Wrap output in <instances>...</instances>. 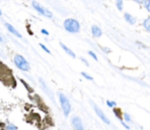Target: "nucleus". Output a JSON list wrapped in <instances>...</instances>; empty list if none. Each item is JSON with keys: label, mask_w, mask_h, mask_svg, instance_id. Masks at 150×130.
I'll return each instance as SVG.
<instances>
[{"label": "nucleus", "mask_w": 150, "mask_h": 130, "mask_svg": "<svg viewBox=\"0 0 150 130\" xmlns=\"http://www.w3.org/2000/svg\"><path fill=\"white\" fill-rule=\"evenodd\" d=\"M39 46H40V47H41V49H43L44 51L46 52V53H48V54H50V53H52V52H50V50L48 49V48L46 47L45 45H43V44H42V43H40V44H39Z\"/></svg>", "instance_id": "obj_23"}, {"label": "nucleus", "mask_w": 150, "mask_h": 130, "mask_svg": "<svg viewBox=\"0 0 150 130\" xmlns=\"http://www.w3.org/2000/svg\"><path fill=\"white\" fill-rule=\"evenodd\" d=\"M4 27L6 28V30L9 32L11 34H13V35H15L16 37H18V38H22L23 36H22V34L20 33L19 31H18L17 29H16L15 27H13L11 24H9V23H4Z\"/></svg>", "instance_id": "obj_8"}, {"label": "nucleus", "mask_w": 150, "mask_h": 130, "mask_svg": "<svg viewBox=\"0 0 150 130\" xmlns=\"http://www.w3.org/2000/svg\"><path fill=\"white\" fill-rule=\"evenodd\" d=\"M63 27L68 33L71 34H76L79 33L80 31V24L77 20L72 19V18H68L64 21L63 23Z\"/></svg>", "instance_id": "obj_2"}, {"label": "nucleus", "mask_w": 150, "mask_h": 130, "mask_svg": "<svg viewBox=\"0 0 150 130\" xmlns=\"http://www.w3.org/2000/svg\"><path fill=\"white\" fill-rule=\"evenodd\" d=\"M0 110H1V105H0Z\"/></svg>", "instance_id": "obj_30"}, {"label": "nucleus", "mask_w": 150, "mask_h": 130, "mask_svg": "<svg viewBox=\"0 0 150 130\" xmlns=\"http://www.w3.org/2000/svg\"><path fill=\"white\" fill-rule=\"evenodd\" d=\"M142 5H144V7L146 8V11H147L148 13H150V0H145Z\"/></svg>", "instance_id": "obj_19"}, {"label": "nucleus", "mask_w": 150, "mask_h": 130, "mask_svg": "<svg viewBox=\"0 0 150 130\" xmlns=\"http://www.w3.org/2000/svg\"><path fill=\"white\" fill-rule=\"evenodd\" d=\"M60 45H61V47H62V49L64 50L65 52H66L67 54H68L69 56H71V58H76V56H75V53L72 51V50L70 49V48L68 47L67 45H65L64 43H60Z\"/></svg>", "instance_id": "obj_12"}, {"label": "nucleus", "mask_w": 150, "mask_h": 130, "mask_svg": "<svg viewBox=\"0 0 150 130\" xmlns=\"http://www.w3.org/2000/svg\"><path fill=\"white\" fill-rule=\"evenodd\" d=\"M142 27L145 29L146 32H148V33L150 32V18L149 17L146 18V19L143 21V23H142Z\"/></svg>", "instance_id": "obj_13"}, {"label": "nucleus", "mask_w": 150, "mask_h": 130, "mask_svg": "<svg viewBox=\"0 0 150 130\" xmlns=\"http://www.w3.org/2000/svg\"><path fill=\"white\" fill-rule=\"evenodd\" d=\"M101 49H102L104 52H106V53H109V52H110V49H109L108 47H101Z\"/></svg>", "instance_id": "obj_27"}, {"label": "nucleus", "mask_w": 150, "mask_h": 130, "mask_svg": "<svg viewBox=\"0 0 150 130\" xmlns=\"http://www.w3.org/2000/svg\"><path fill=\"white\" fill-rule=\"evenodd\" d=\"M19 81H20V82L22 83V84L24 85V87H25V89H26V90L28 91V92H29V93H33V92H34L33 88H32V87L30 86V85L28 84V83L26 82V81L24 80V79H22V78H19Z\"/></svg>", "instance_id": "obj_14"}, {"label": "nucleus", "mask_w": 150, "mask_h": 130, "mask_svg": "<svg viewBox=\"0 0 150 130\" xmlns=\"http://www.w3.org/2000/svg\"><path fill=\"white\" fill-rule=\"evenodd\" d=\"M115 5L119 11H123V0H115Z\"/></svg>", "instance_id": "obj_15"}, {"label": "nucleus", "mask_w": 150, "mask_h": 130, "mask_svg": "<svg viewBox=\"0 0 150 130\" xmlns=\"http://www.w3.org/2000/svg\"><path fill=\"white\" fill-rule=\"evenodd\" d=\"M71 123H72L73 129L74 130H84L83 124H82V120L78 116H74L71 119Z\"/></svg>", "instance_id": "obj_7"}, {"label": "nucleus", "mask_w": 150, "mask_h": 130, "mask_svg": "<svg viewBox=\"0 0 150 130\" xmlns=\"http://www.w3.org/2000/svg\"><path fill=\"white\" fill-rule=\"evenodd\" d=\"M3 42H4V41H3V38H2V36L0 35V43H3Z\"/></svg>", "instance_id": "obj_28"}, {"label": "nucleus", "mask_w": 150, "mask_h": 130, "mask_svg": "<svg viewBox=\"0 0 150 130\" xmlns=\"http://www.w3.org/2000/svg\"><path fill=\"white\" fill-rule=\"evenodd\" d=\"M88 56H90L91 58H93L95 60H97V62H98V56H97V54L95 53L94 51H92V50H88Z\"/></svg>", "instance_id": "obj_21"}, {"label": "nucleus", "mask_w": 150, "mask_h": 130, "mask_svg": "<svg viewBox=\"0 0 150 130\" xmlns=\"http://www.w3.org/2000/svg\"><path fill=\"white\" fill-rule=\"evenodd\" d=\"M91 31H92V35L94 36L95 38H100L103 34L101 28L97 25H93L92 28H91Z\"/></svg>", "instance_id": "obj_11"}, {"label": "nucleus", "mask_w": 150, "mask_h": 130, "mask_svg": "<svg viewBox=\"0 0 150 130\" xmlns=\"http://www.w3.org/2000/svg\"><path fill=\"white\" fill-rule=\"evenodd\" d=\"M58 98H59V101H60L61 108H62L63 114H64L65 117H68V116L70 115V112H71L70 100H69L68 97H67L63 92H61V91L58 92Z\"/></svg>", "instance_id": "obj_3"}, {"label": "nucleus", "mask_w": 150, "mask_h": 130, "mask_svg": "<svg viewBox=\"0 0 150 130\" xmlns=\"http://www.w3.org/2000/svg\"><path fill=\"white\" fill-rule=\"evenodd\" d=\"M81 74V76L83 77L84 79H86V80H88V81H93L94 80V78H93L92 76H90V75L88 74V73H86V72H81L80 73Z\"/></svg>", "instance_id": "obj_18"}, {"label": "nucleus", "mask_w": 150, "mask_h": 130, "mask_svg": "<svg viewBox=\"0 0 150 130\" xmlns=\"http://www.w3.org/2000/svg\"><path fill=\"white\" fill-rule=\"evenodd\" d=\"M80 60H81V62L83 63V64L86 65V67H90V64H88V62L86 60V58H80Z\"/></svg>", "instance_id": "obj_24"}, {"label": "nucleus", "mask_w": 150, "mask_h": 130, "mask_svg": "<svg viewBox=\"0 0 150 130\" xmlns=\"http://www.w3.org/2000/svg\"><path fill=\"white\" fill-rule=\"evenodd\" d=\"M123 18H125V22H127L129 25H132V26H134L136 24V22H137V20H136V18L134 17L132 13H123Z\"/></svg>", "instance_id": "obj_10"}, {"label": "nucleus", "mask_w": 150, "mask_h": 130, "mask_svg": "<svg viewBox=\"0 0 150 130\" xmlns=\"http://www.w3.org/2000/svg\"><path fill=\"white\" fill-rule=\"evenodd\" d=\"M122 118L125 119V122H132V118H131V116H129V114L123 113L122 114Z\"/></svg>", "instance_id": "obj_20"}, {"label": "nucleus", "mask_w": 150, "mask_h": 130, "mask_svg": "<svg viewBox=\"0 0 150 130\" xmlns=\"http://www.w3.org/2000/svg\"><path fill=\"white\" fill-rule=\"evenodd\" d=\"M13 64L19 70L23 71V72H29L30 71V64L23 56L21 54H16L13 56Z\"/></svg>", "instance_id": "obj_4"}, {"label": "nucleus", "mask_w": 150, "mask_h": 130, "mask_svg": "<svg viewBox=\"0 0 150 130\" xmlns=\"http://www.w3.org/2000/svg\"><path fill=\"white\" fill-rule=\"evenodd\" d=\"M106 105H108L109 108H115L116 107V103L113 100H106Z\"/></svg>", "instance_id": "obj_22"}, {"label": "nucleus", "mask_w": 150, "mask_h": 130, "mask_svg": "<svg viewBox=\"0 0 150 130\" xmlns=\"http://www.w3.org/2000/svg\"><path fill=\"white\" fill-rule=\"evenodd\" d=\"M31 5H32V7H33V9H35V11H37L39 15H43V17L48 18V19L52 18V11H48V9L45 8L44 6H42V5L40 4L39 2H37V1L33 0V1L31 2Z\"/></svg>", "instance_id": "obj_5"}, {"label": "nucleus", "mask_w": 150, "mask_h": 130, "mask_svg": "<svg viewBox=\"0 0 150 130\" xmlns=\"http://www.w3.org/2000/svg\"><path fill=\"white\" fill-rule=\"evenodd\" d=\"M0 15H2V11L1 9H0Z\"/></svg>", "instance_id": "obj_29"}, {"label": "nucleus", "mask_w": 150, "mask_h": 130, "mask_svg": "<svg viewBox=\"0 0 150 130\" xmlns=\"http://www.w3.org/2000/svg\"><path fill=\"white\" fill-rule=\"evenodd\" d=\"M91 103H92V101H91ZM92 105H93V108H94L95 112H96V114L98 115V117L100 118V119L102 120V121L104 122L105 124H110V121H109V119L107 118V116L104 114V112H103L102 110H101L100 108L98 107V105H95L94 103H92Z\"/></svg>", "instance_id": "obj_6"}, {"label": "nucleus", "mask_w": 150, "mask_h": 130, "mask_svg": "<svg viewBox=\"0 0 150 130\" xmlns=\"http://www.w3.org/2000/svg\"><path fill=\"white\" fill-rule=\"evenodd\" d=\"M39 82H40V85H41L42 89H43L44 93H45V94H47L48 96H50V98L52 99V100H54V94H52V90H50V87H48L47 85L45 84V82H44V81L42 80V78H39Z\"/></svg>", "instance_id": "obj_9"}, {"label": "nucleus", "mask_w": 150, "mask_h": 130, "mask_svg": "<svg viewBox=\"0 0 150 130\" xmlns=\"http://www.w3.org/2000/svg\"><path fill=\"white\" fill-rule=\"evenodd\" d=\"M40 32H41V33L43 34V35H45V36L50 35V33L47 32V30H45V29H41V31H40Z\"/></svg>", "instance_id": "obj_26"}, {"label": "nucleus", "mask_w": 150, "mask_h": 130, "mask_svg": "<svg viewBox=\"0 0 150 130\" xmlns=\"http://www.w3.org/2000/svg\"><path fill=\"white\" fill-rule=\"evenodd\" d=\"M134 2H136L137 4H140V5H142L143 4V2L145 1V0H133Z\"/></svg>", "instance_id": "obj_25"}, {"label": "nucleus", "mask_w": 150, "mask_h": 130, "mask_svg": "<svg viewBox=\"0 0 150 130\" xmlns=\"http://www.w3.org/2000/svg\"><path fill=\"white\" fill-rule=\"evenodd\" d=\"M0 81L7 86H16V81L13 77V74H11V70H9L1 62H0Z\"/></svg>", "instance_id": "obj_1"}, {"label": "nucleus", "mask_w": 150, "mask_h": 130, "mask_svg": "<svg viewBox=\"0 0 150 130\" xmlns=\"http://www.w3.org/2000/svg\"><path fill=\"white\" fill-rule=\"evenodd\" d=\"M4 130H19V129H18V127L15 125V124L7 123L6 125H5V127H4Z\"/></svg>", "instance_id": "obj_17"}, {"label": "nucleus", "mask_w": 150, "mask_h": 130, "mask_svg": "<svg viewBox=\"0 0 150 130\" xmlns=\"http://www.w3.org/2000/svg\"><path fill=\"white\" fill-rule=\"evenodd\" d=\"M113 112H114V114H115V117H116L120 122H122L123 120H122V117H121V111L120 110L114 108V109H113Z\"/></svg>", "instance_id": "obj_16"}]
</instances>
